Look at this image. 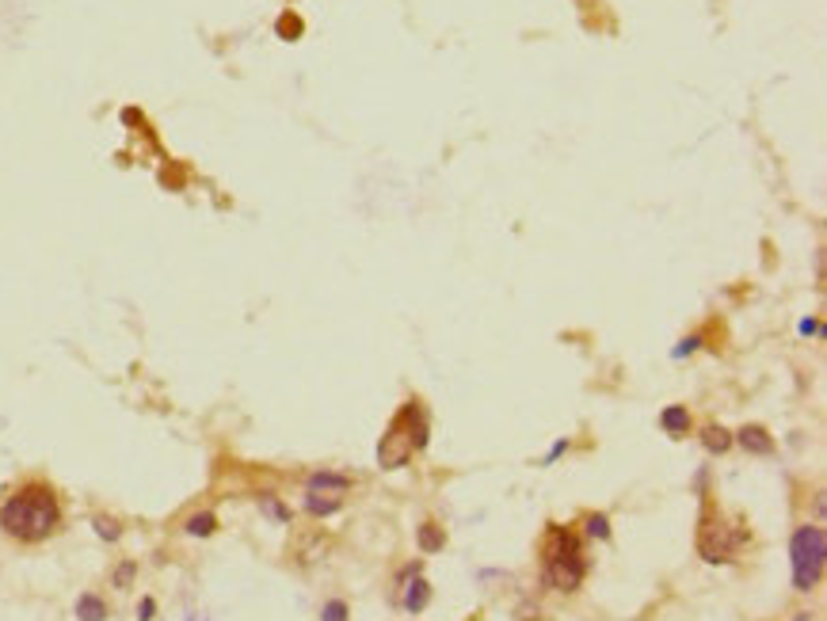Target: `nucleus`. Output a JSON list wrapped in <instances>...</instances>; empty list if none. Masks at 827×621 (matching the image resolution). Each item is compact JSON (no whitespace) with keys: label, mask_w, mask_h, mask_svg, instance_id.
<instances>
[{"label":"nucleus","mask_w":827,"mask_h":621,"mask_svg":"<svg viewBox=\"0 0 827 621\" xmlns=\"http://www.w3.org/2000/svg\"><path fill=\"white\" fill-rule=\"evenodd\" d=\"M702 446H706V454H728V450H732V435H728L721 423H709L706 431H702Z\"/></svg>","instance_id":"nucleus-14"},{"label":"nucleus","mask_w":827,"mask_h":621,"mask_svg":"<svg viewBox=\"0 0 827 621\" xmlns=\"http://www.w3.org/2000/svg\"><path fill=\"white\" fill-rule=\"evenodd\" d=\"M416 545H420V553H443L446 530L435 519L420 522V526H416Z\"/></svg>","instance_id":"nucleus-11"},{"label":"nucleus","mask_w":827,"mask_h":621,"mask_svg":"<svg viewBox=\"0 0 827 621\" xmlns=\"http://www.w3.org/2000/svg\"><path fill=\"white\" fill-rule=\"evenodd\" d=\"M732 442H740V450L751 454V458H770V454H774V435H770L767 427H759V423L740 427V431L732 435Z\"/></svg>","instance_id":"nucleus-7"},{"label":"nucleus","mask_w":827,"mask_h":621,"mask_svg":"<svg viewBox=\"0 0 827 621\" xmlns=\"http://www.w3.org/2000/svg\"><path fill=\"white\" fill-rule=\"evenodd\" d=\"M660 427H664V435H671V439H683L686 431H690V412H686V404H667L664 412H660Z\"/></svg>","instance_id":"nucleus-10"},{"label":"nucleus","mask_w":827,"mask_h":621,"mask_svg":"<svg viewBox=\"0 0 827 621\" xmlns=\"http://www.w3.org/2000/svg\"><path fill=\"white\" fill-rule=\"evenodd\" d=\"M427 439H431V420H427L424 404L412 397V401H404L393 412V420L385 423L382 442H378V465L389 469V473L404 469L408 461L424 450Z\"/></svg>","instance_id":"nucleus-3"},{"label":"nucleus","mask_w":827,"mask_h":621,"mask_svg":"<svg viewBox=\"0 0 827 621\" xmlns=\"http://www.w3.org/2000/svg\"><path fill=\"white\" fill-rule=\"evenodd\" d=\"M73 614H77V621H107V602L100 595H92V591H84L77 606H73Z\"/></svg>","instance_id":"nucleus-12"},{"label":"nucleus","mask_w":827,"mask_h":621,"mask_svg":"<svg viewBox=\"0 0 827 621\" xmlns=\"http://www.w3.org/2000/svg\"><path fill=\"white\" fill-rule=\"evenodd\" d=\"M260 511L275 522H290V507H283V500H275L271 492H263L260 496Z\"/></svg>","instance_id":"nucleus-16"},{"label":"nucleus","mask_w":827,"mask_h":621,"mask_svg":"<svg viewBox=\"0 0 827 621\" xmlns=\"http://www.w3.org/2000/svg\"><path fill=\"white\" fill-rule=\"evenodd\" d=\"M584 580H587L584 538H580L572 526L549 522L542 534V583L549 591L572 595V591L584 587Z\"/></svg>","instance_id":"nucleus-2"},{"label":"nucleus","mask_w":827,"mask_h":621,"mask_svg":"<svg viewBox=\"0 0 827 621\" xmlns=\"http://www.w3.org/2000/svg\"><path fill=\"white\" fill-rule=\"evenodd\" d=\"M797 332H801V336H824V324L816 321V317H805V321L797 324Z\"/></svg>","instance_id":"nucleus-21"},{"label":"nucleus","mask_w":827,"mask_h":621,"mask_svg":"<svg viewBox=\"0 0 827 621\" xmlns=\"http://www.w3.org/2000/svg\"><path fill=\"white\" fill-rule=\"evenodd\" d=\"M214 530H218V515L214 511H199V515L183 519V534H191V538H210Z\"/></svg>","instance_id":"nucleus-13"},{"label":"nucleus","mask_w":827,"mask_h":621,"mask_svg":"<svg viewBox=\"0 0 827 621\" xmlns=\"http://www.w3.org/2000/svg\"><path fill=\"white\" fill-rule=\"evenodd\" d=\"M789 568H793V591H816L820 580H824V568H827V534L824 526L816 522H805L793 530L789 538Z\"/></svg>","instance_id":"nucleus-4"},{"label":"nucleus","mask_w":827,"mask_h":621,"mask_svg":"<svg viewBox=\"0 0 827 621\" xmlns=\"http://www.w3.org/2000/svg\"><path fill=\"white\" fill-rule=\"evenodd\" d=\"M321 621H347V602H343V599H328L321 606Z\"/></svg>","instance_id":"nucleus-19"},{"label":"nucleus","mask_w":827,"mask_h":621,"mask_svg":"<svg viewBox=\"0 0 827 621\" xmlns=\"http://www.w3.org/2000/svg\"><path fill=\"white\" fill-rule=\"evenodd\" d=\"M153 614H157V602L145 595V599L138 602V621H153Z\"/></svg>","instance_id":"nucleus-22"},{"label":"nucleus","mask_w":827,"mask_h":621,"mask_svg":"<svg viewBox=\"0 0 827 621\" xmlns=\"http://www.w3.org/2000/svg\"><path fill=\"white\" fill-rule=\"evenodd\" d=\"M305 488H309V492H328V496H347V488H351V477H343V473H332V469H321V473H309Z\"/></svg>","instance_id":"nucleus-8"},{"label":"nucleus","mask_w":827,"mask_h":621,"mask_svg":"<svg viewBox=\"0 0 827 621\" xmlns=\"http://www.w3.org/2000/svg\"><path fill=\"white\" fill-rule=\"evenodd\" d=\"M698 347H702V336L694 332V336H686V340H679V347L671 351V359H686V355H694Z\"/></svg>","instance_id":"nucleus-20"},{"label":"nucleus","mask_w":827,"mask_h":621,"mask_svg":"<svg viewBox=\"0 0 827 621\" xmlns=\"http://www.w3.org/2000/svg\"><path fill=\"white\" fill-rule=\"evenodd\" d=\"M565 450H568V439H557V442H553V446H549V454H545V461H542V465H553V461L561 458Z\"/></svg>","instance_id":"nucleus-23"},{"label":"nucleus","mask_w":827,"mask_h":621,"mask_svg":"<svg viewBox=\"0 0 827 621\" xmlns=\"http://www.w3.org/2000/svg\"><path fill=\"white\" fill-rule=\"evenodd\" d=\"M744 530H736L732 522L713 507V503H702V515H698V557L706 564H725L732 561V553L744 545Z\"/></svg>","instance_id":"nucleus-5"},{"label":"nucleus","mask_w":827,"mask_h":621,"mask_svg":"<svg viewBox=\"0 0 827 621\" xmlns=\"http://www.w3.org/2000/svg\"><path fill=\"white\" fill-rule=\"evenodd\" d=\"M584 534L595 541H610V519H606L603 511H591V515H584Z\"/></svg>","instance_id":"nucleus-15"},{"label":"nucleus","mask_w":827,"mask_h":621,"mask_svg":"<svg viewBox=\"0 0 827 621\" xmlns=\"http://www.w3.org/2000/svg\"><path fill=\"white\" fill-rule=\"evenodd\" d=\"M397 602H401L404 614H424L427 602H431V583L424 580V568L420 564H408L397 580Z\"/></svg>","instance_id":"nucleus-6"},{"label":"nucleus","mask_w":827,"mask_h":621,"mask_svg":"<svg viewBox=\"0 0 827 621\" xmlns=\"http://www.w3.org/2000/svg\"><path fill=\"white\" fill-rule=\"evenodd\" d=\"M134 576H138V564H134V561H122L119 568H115V576H111V583H115L119 591H126V587L134 583Z\"/></svg>","instance_id":"nucleus-18"},{"label":"nucleus","mask_w":827,"mask_h":621,"mask_svg":"<svg viewBox=\"0 0 827 621\" xmlns=\"http://www.w3.org/2000/svg\"><path fill=\"white\" fill-rule=\"evenodd\" d=\"M302 507L313 515V519H328V515H336L343 507V496H328V492H309L305 488V500H302Z\"/></svg>","instance_id":"nucleus-9"},{"label":"nucleus","mask_w":827,"mask_h":621,"mask_svg":"<svg viewBox=\"0 0 827 621\" xmlns=\"http://www.w3.org/2000/svg\"><path fill=\"white\" fill-rule=\"evenodd\" d=\"M793 621H812V614H808V610H797V614H793Z\"/></svg>","instance_id":"nucleus-24"},{"label":"nucleus","mask_w":827,"mask_h":621,"mask_svg":"<svg viewBox=\"0 0 827 621\" xmlns=\"http://www.w3.org/2000/svg\"><path fill=\"white\" fill-rule=\"evenodd\" d=\"M0 530L20 545H39L61 530V500L46 481L20 484L0 503Z\"/></svg>","instance_id":"nucleus-1"},{"label":"nucleus","mask_w":827,"mask_h":621,"mask_svg":"<svg viewBox=\"0 0 827 621\" xmlns=\"http://www.w3.org/2000/svg\"><path fill=\"white\" fill-rule=\"evenodd\" d=\"M92 530H96L103 541H119L122 538V526L111 519V515H96V519H92Z\"/></svg>","instance_id":"nucleus-17"}]
</instances>
